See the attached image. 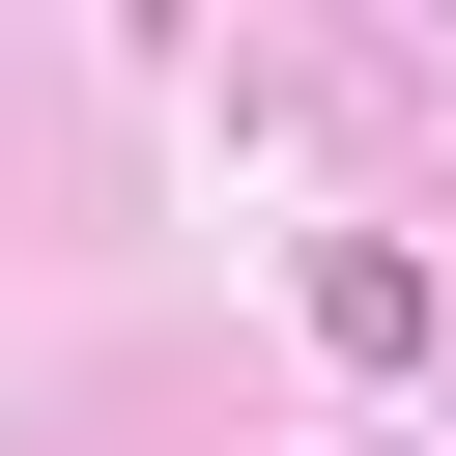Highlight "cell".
I'll return each mask as SVG.
<instances>
[{"label":"cell","mask_w":456,"mask_h":456,"mask_svg":"<svg viewBox=\"0 0 456 456\" xmlns=\"http://www.w3.org/2000/svg\"><path fill=\"white\" fill-rule=\"evenodd\" d=\"M314 342H342V370H399V342H428V256H399V228H342V256H314Z\"/></svg>","instance_id":"cell-1"}]
</instances>
